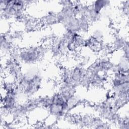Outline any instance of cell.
<instances>
[{"mask_svg": "<svg viewBox=\"0 0 129 129\" xmlns=\"http://www.w3.org/2000/svg\"><path fill=\"white\" fill-rule=\"evenodd\" d=\"M43 52L41 48L37 47L22 49L19 50L18 61L27 64H33L41 58Z\"/></svg>", "mask_w": 129, "mask_h": 129, "instance_id": "cell-1", "label": "cell"}, {"mask_svg": "<svg viewBox=\"0 0 129 129\" xmlns=\"http://www.w3.org/2000/svg\"><path fill=\"white\" fill-rule=\"evenodd\" d=\"M110 4V2L105 0L96 1L92 2L91 5V7L96 14L101 16V12L106 8Z\"/></svg>", "mask_w": 129, "mask_h": 129, "instance_id": "cell-2", "label": "cell"}, {"mask_svg": "<svg viewBox=\"0 0 129 129\" xmlns=\"http://www.w3.org/2000/svg\"><path fill=\"white\" fill-rule=\"evenodd\" d=\"M44 23L48 25H53L59 23L57 14L49 12L44 17Z\"/></svg>", "mask_w": 129, "mask_h": 129, "instance_id": "cell-3", "label": "cell"}]
</instances>
